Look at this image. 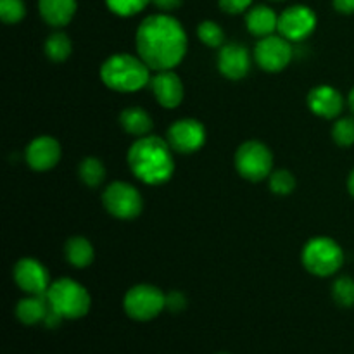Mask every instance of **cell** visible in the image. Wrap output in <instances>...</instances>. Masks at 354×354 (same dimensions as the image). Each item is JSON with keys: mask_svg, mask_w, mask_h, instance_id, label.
<instances>
[{"mask_svg": "<svg viewBox=\"0 0 354 354\" xmlns=\"http://www.w3.org/2000/svg\"><path fill=\"white\" fill-rule=\"evenodd\" d=\"M138 57L154 71H168L182 62L187 33L182 24L166 14L145 17L137 30Z\"/></svg>", "mask_w": 354, "mask_h": 354, "instance_id": "6da1fadb", "label": "cell"}, {"mask_svg": "<svg viewBox=\"0 0 354 354\" xmlns=\"http://www.w3.org/2000/svg\"><path fill=\"white\" fill-rule=\"evenodd\" d=\"M171 145L156 135L140 137L128 151V165L140 182L147 185H161L171 178L175 161Z\"/></svg>", "mask_w": 354, "mask_h": 354, "instance_id": "7a4b0ae2", "label": "cell"}, {"mask_svg": "<svg viewBox=\"0 0 354 354\" xmlns=\"http://www.w3.org/2000/svg\"><path fill=\"white\" fill-rule=\"evenodd\" d=\"M100 78L116 92H137L151 83V68L130 54L111 55L100 68Z\"/></svg>", "mask_w": 354, "mask_h": 354, "instance_id": "3957f363", "label": "cell"}, {"mask_svg": "<svg viewBox=\"0 0 354 354\" xmlns=\"http://www.w3.org/2000/svg\"><path fill=\"white\" fill-rule=\"evenodd\" d=\"M45 296H47L52 310L68 320L85 317L90 310V303H92L88 290L82 283L71 279H61L50 283Z\"/></svg>", "mask_w": 354, "mask_h": 354, "instance_id": "277c9868", "label": "cell"}, {"mask_svg": "<svg viewBox=\"0 0 354 354\" xmlns=\"http://www.w3.org/2000/svg\"><path fill=\"white\" fill-rule=\"evenodd\" d=\"M344 263L341 245L328 237L311 239L303 249V265L317 277H330Z\"/></svg>", "mask_w": 354, "mask_h": 354, "instance_id": "5b68a950", "label": "cell"}, {"mask_svg": "<svg viewBox=\"0 0 354 354\" xmlns=\"http://www.w3.org/2000/svg\"><path fill=\"white\" fill-rule=\"evenodd\" d=\"M124 311L137 322H149L166 308V296L154 286L140 283L131 287L123 301Z\"/></svg>", "mask_w": 354, "mask_h": 354, "instance_id": "8992f818", "label": "cell"}, {"mask_svg": "<svg viewBox=\"0 0 354 354\" xmlns=\"http://www.w3.org/2000/svg\"><path fill=\"white\" fill-rule=\"evenodd\" d=\"M235 166L241 176L249 182H261L272 175L273 156L270 149L261 142H245L235 154Z\"/></svg>", "mask_w": 354, "mask_h": 354, "instance_id": "52a82bcc", "label": "cell"}, {"mask_svg": "<svg viewBox=\"0 0 354 354\" xmlns=\"http://www.w3.org/2000/svg\"><path fill=\"white\" fill-rule=\"evenodd\" d=\"M104 207L120 220H133L142 211V196L127 182H114L102 196Z\"/></svg>", "mask_w": 354, "mask_h": 354, "instance_id": "ba28073f", "label": "cell"}, {"mask_svg": "<svg viewBox=\"0 0 354 354\" xmlns=\"http://www.w3.org/2000/svg\"><path fill=\"white\" fill-rule=\"evenodd\" d=\"M254 55L258 64L265 71L277 73L287 68V64L290 62V59H292V47H290V41L283 38L282 35L280 37L270 35V37H263L258 41L254 48Z\"/></svg>", "mask_w": 354, "mask_h": 354, "instance_id": "9c48e42d", "label": "cell"}, {"mask_svg": "<svg viewBox=\"0 0 354 354\" xmlns=\"http://www.w3.org/2000/svg\"><path fill=\"white\" fill-rule=\"evenodd\" d=\"M204 142H206V130L203 123L192 118L175 121L168 130V144L182 154L199 151Z\"/></svg>", "mask_w": 354, "mask_h": 354, "instance_id": "30bf717a", "label": "cell"}, {"mask_svg": "<svg viewBox=\"0 0 354 354\" xmlns=\"http://www.w3.org/2000/svg\"><path fill=\"white\" fill-rule=\"evenodd\" d=\"M317 26V16L306 6H292L279 16V31L289 41L306 38Z\"/></svg>", "mask_w": 354, "mask_h": 354, "instance_id": "8fae6325", "label": "cell"}, {"mask_svg": "<svg viewBox=\"0 0 354 354\" xmlns=\"http://www.w3.org/2000/svg\"><path fill=\"white\" fill-rule=\"evenodd\" d=\"M14 280L30 296H45L50 287L47 268L33 258H23L14 266Z\"/></svg>", "mask_w": 354, "mask_h": 354, "instance_id": "7c38bea8", "label": "cell"}, {"mask_svg": "<svg viewBox=\"0 0 354 354\" xmlns=\"http://www.w3.org/2000/svg\"><path fill=\"white\" fill-rule=\"evenodd\" d=\"M26 159L28 165L37 171H47V169L54 168L61 159V145L55 138L38 137L28 145L26 149Z\"/></svg>", "mask_w": 354, "mask_h": 354, "instance_id": "4fadbf2b", "label": "cell"}, {"mask_svg": "<svg viewBox=\"0 0 354 354\" xmlns=\"http://www.w3.org/2000/svg\"><path fill=\"white\" fill-rule=\"evenodd\" d=\"M251 59L249 52L241 44H228L218 54V68L228 80H242L249 73Z\"/></svg>", "mask_w": 354, "mask_h": 354, "instance_id": "5bb4252c", "label": "cell"}, {"mask_svg": "<svg viewBox=\"0 0 354 354\" xmlns=\"http://www.w3.org/2000/svg\"><path fill=\"white\" fill-rule=\"evenodd\" d=\"M151 88L158 102L168 109H175L183 100V83L171 69L158 71V75L151 78Z\"/></svg>", "mask_w": 354, "mask_h": 354, "instance_id": "9a60e30c", "label": "cell"}, {"mask_svg": "<svg viewBox=\"0 0 354 354\" xmlns=\"http://www.w3.org/2000/svg\"><path fill=\"white\" fill-rule=\"evenodd\" d=\"M308 106H310V109L317 116L332 120V118L341 114L342 107H344V99H342L341 92L335 90L334 86L320 85L315 86L310 92V95H308Z\"/></svg>", "mask_w": 354, "mask_h": 354, "instance_id": "2e32d148", "label": "cell"}, {"mask_svg": "<svg viewBox=\"0 0 354 354\" xmlns=\"http://www.w3.org/2000/svg\"><path fill=\"white\" fill-rule=\"evenodd\" d=\"M38 9L50 26H66L76 12V0H38Z\"/></svg>", "mask_w": 354, "mask_h": 354, "instance_id": "e0dca14e", "label": "cell"}, {"mask_svg": "<svg viewBox=\"0 0 354 354\" xmlns=\"http://www.w3.org/2000/svg\"><path fill=\"white\" fill-rule=\"evenodd\" d=\"M248 30L256 37H270L275 30H279V16L275 10L266 6H258L251 9L245 16Z\"/></svg>", "mask_w": 354, "mask_h": 354, "instance_id": "ac0fdd59", "label": "cell"}, {"mask_svg": "<svg viewBox=\"0 0 354 354\" xmlns=\"http://www.w3.org/2000/svg\"><path fill=\"white\" fill-rule=\"evenodd\" d=\"M48 310H50V304H48L47 296H30L17 303L16 317L24 325H37L45 320Z\"/></svg>", "mask_w": 354, "mask_h": 354, "instance_id": "d6986e66", "label": "cell"}, {"mask_svg": "<svg viewBox=\"0 0 354 354\" xmlns=\"http://www.w3.org/2000/svg\"><path fill=\"white\" fill-rule=\"evenodd\" d=\"M124 131L135 137H145L152 130V118L142 107H128L120 116Z\"/></svg>", "mask_w": 354, "mask_h": 354, "instance_id": "ffe728a7", "label": "cell"}, {"mask_svg": "<svg viewBox=\"0 0 354 354\" xmlns=\"http://www.w3.org/2000/svg\"><path fill=\"white\" fill-rule=\"evenodd\" d=\"M66 258L76 268H85L93 261V248L86 239L73 237L66 242Z\"/></svg>", "mask_w": 354, "mask_h": 354, "instance_id": "44dd1931", "label": "cell"}, {"mask_svg": "<svg viewBox=\"0 0 354 354\" xmlns=\"http://www.w3.org/2000/svg\"><path fill=\"white\" fill-rule=\"evenodd\" d=\"M45 52L55 62H62L71 54V40L64 33H54L45 41Z\"/></svg>", "mask_w": 354, "mask_h": 354, "instance_id": "7402d4cb", "label": "cell"}, {"mask_svg": "<svg viewBox=\"0 0 354 354\" xmlns=\"http://www.w3.org/2000/svg\"><path fill=\"white\" fill-rule=\"evenodd\" d=\"M80 176L88 187H97L106 178V168L97 158H86L80 165Z\"/></svg>", "mask_w": 354, "mask_h": 354, "instance_id": "603a6c76", "label": "cell"}, {"mask_svg": "<svg viewBox=\"0 0 354 354\" xmlns=\"http://www.w3.org/2000/svg\"><path fill=\"white\" fill-rule=\"evenodd\" d=\"M332 294H334V299L339 306H354V280L351 277H339L332 287Z\"/></svg>", "mask_w": 354, "mask_h": 354, "instance_id": "cb8c5ba5", "label": "cell"}, {"mask_svg": "<svg viewBox=\"0 0 354 354\" xmlns=\"http://www.w3.org/2000/svg\"><path fill=\"white\" fill-rule=\"evenodd\" d=\"M201 41L207 47H220L225 40V33L214 21H203L197 28Z\"/></svg>", "mask_w": 354, "mask_h": 354, "instance_id": "d4e9b609", "label": "cell"}, {"mask_svg": "<svg viewBox=\"0 0 354 354\" xmlns=\"http://www.w3.org/2000/svg\"><path fill=\"white\" fill-rule=\"evenodd\" d=\"M270 189L279 196H287L296 189V178H294L292 173L286 171V169L273 171L270 175Z\"/></svg>", "mask_w": 354, "mask_h": 354, "instance_id": "484cf974", "label": "cell"}, {"mask_svg": "<svg viewBox=\"0 0 354 354\" xmlns=\"http://www.w3.org/2000/svg\"><path fill=\"white\" fill-rule=\"evenodd\" d=\"M149 2H151V0H106L107 7H109L114 14L123 17L135 16V14H138L140 10H144Z\"/></svg>", "mask_w": 354, "mask_h": 354, "instance_id": "4316f807", "label": "cell"}, {"mask_svg": "<svg viewBox=\"0 0 354 354\" xmlns=\"http://www.w3.org/2000/svg\"><path fill=\"white\" fill-rule=\"evenodd\" d=\"M332 137L342 147L354 144V118H342L332 128Z\"/></svg>", "mask_w": 354, "mask_h": 354, "instance_id": "83f0119b", "label": "cell"}, {"mask_svg": "<svg viewBox=\"0 0 354 354\" xmlns=\"http://www.w3.org/2000/svg\"><path fill=\"white\" fill-rule=\"evenodd\" d=\"M24 12L26 10H24L23 0H0V17L3 23H19L24 17Z\"/></svg>", "mask_w": 354, "mask_h": 354, "instance_id": "f1b7e54d", "label": "cell"}, {"mask_svg": "<svg viewBox=\"0 0 354 354\" xmlns=\"http://www.w3.org/2000/svg\"><path fill=\"white\" fill-rule=\"evenodd\" d=\"M187 306V297L183 296L178 290H173V292L166 294V308L173 313H178V311H183Z\"/></svg>", "mask_w": 354, "mask_h": 354, "instance_id": "f546056e", "label": "cell"}, {"mask_svg": "<svg viewBox=\"0 0 354 354\" xmlns=\"http://www.w3.org/2000/svg\"><path fill=\"white\" fill-rule=\"evenodd\" d=\"M251 2L252 0H220V6L221 9L227 10V12L237 14L248 9V7L251 6Z\"/></svg>", "mask_w": 354, "mask_h": 354, "instance_id": "4dcf8cb0", "label": "cell"}, {"mask_svg": "<svg viewBox=\"0 0 354 354\" xmlns=\"http://www.w3.org/2000/svg\"><path fill=\"white\" fill-rule=\"evenodd\" d=\"M334 6L335 9L342 14L354 12V0H334Z\"/></svg>", "mask_w": 354, "mask_h": 354, "instance_id": "1f68e13d", "label": "cell"}, {"mask_svg": "<svg viewBox=\"0 0 354 354\" xmlns=\"http://www.w3.org/2000/svg\"><path fill=\"white\" fill-rule=\"evenodd\" d=\"M151 2H154L156 7L162 10H173L182 6V0H151Z\"/></svg>", "mask_w": 354, "mask_h": 354, "instance_id": "d6a6232c", "label": "cell"}, {"mask_svg": "<svg viewBox=\"0 0 354 354\" xmlns=\"http://www.w3.org/2000/svg\"><path fill=\"white\" fill-rule=\"evenodd\" d=\"M348 189H349V192H351V196L354 197V169L351 171V175H349V180H348Z\"/></svg>", "mask_w": 354, "mask_h": 354, "instance_id": "836d02e7", "label": "cell"}, {"mask_svg": "<svg viewBox=\"0 0 354 354\" xmlns=\"http://www.w3.org/2000/svg\"><path fill=\"white\" fill-rule=\"evenodd\" d=\"M349 106H351V109L354 111V88L351 90V93H349Z\"/></svg>", "mask_w": 354, "mask_h": 354, "instance_id": "e575fe53", "label": "cell"}, {"mask_svg": "<svg viewBox=\"0 0 354 354\" xmlns=\"http://www.w3.org/2000/svg\"><path fill=\"white\" fill-rule=\"evenodd\" d=\"M221 354H225V353H221Z\"/></svg>", "mask_w": 354, "mask_h": 354, "instance_id": "d590c367", "label": "cell"}]
</instances>
